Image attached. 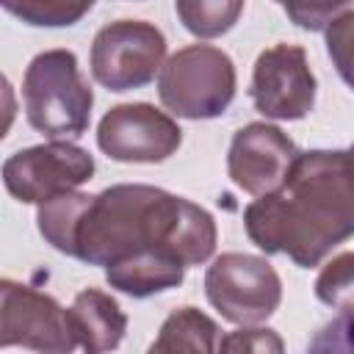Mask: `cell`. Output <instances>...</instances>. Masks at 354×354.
<instances>
[{"label":"cell","mask_w":354,"mask_h":354,"mask_svg":"<svg viewBox=\"0 0 354 354\" xmlns=\"http://www.w3.org/2000/svg\"><path fill=\"white\" fill-rule=\"evenodd\" d=\"M8 14L36 28H64L83 19L94 0H0Z\"/></svg>","instance_id":"9a60e30c"},{"label":"cell","mask_w":354,"mask_h":354,"mask_svg":"<svg viewBox=\"0 0 354 354\" xmlns=\"http://www.w3.org/2000/svg\"><path fill=\"white\" fill-rule=\"evenodd\" d=\"M160 102L183 119H213L235 97L232 58L210 44L177 50L158 75Z\"/></svg>","instance_id":"277c9868"},{"label":"cell","mask_w":354,"mask_h":354,"mask_svg":"<svg viewBox=\"0 0 354 354\" xmlns=\"http://www.w3.org/2000/svg\"><path fill=\"white\" fill-rule=\"evenodd\" d=\"M296 158V144L279 127L252 122L235 133L227 155V169L238 188L252 196H263L285 183Z\"/></svg>","instance_id":"8fae6325"},{"label":"cell","mask_w":354,"mask_h":354,"mask_svg":"<svg viewBox=\"0 0 354 354\" xmlns=\"http://www.w3.org/2000/svg\"><path fill=\"white\" fill-rule=\"evenodd\" d=\"M310 351H354V310H340L310 340Z\"/></svg>","instance_id":"d6986e66"},{"label":"cell","mask_w":354,"mask_h":354,"mask_svg":"<svg viewBox=\"0 0 354 354\" xmlns=\"http://www.w3.org/2000/svg\"><path fill=\"white\" fill-rule=\"evenodd\" d=\"M94 174V158L66 141H50L14 152L3 163L6 191L17 202L41 205L58 194L75 191Z\"/></svg>","instance_id":"ba28073f"},{"label":"cell","mask_w":354,"mask_h":354,"mask_svg":"<svg viewBox=\"0 0 354 354\" xmlns=\"http://www.w3.org/2000/svg\"><path fill=\"white\" fill-rule=\"evenodd\" d=\"M290 22H296L304 30H321L326 28L351 0H274Z\"/></svg>","instance_id":"ac0fdd59"},{"label":"cell","mask_w":354,"mask_h":354,"mask_svg":"<svg viewBox=\"0 0 354 354\" xmlns=\"http://www.w3.org/2000/svg\"><path fill=\"white\" fill-rule=\"evenodd\" d=\"M36 221L58 252L105 268L141 254L199 266L216 249L213 216L155 185H111L94 196L66 191L41 202Z\"/></svg>","instance_id":"6da1fadb"},{"label":"cell","mask_w":354,"mask_h":354,"mask_svg":"<svg viewBox=\"0 0 354 354\" xmlns=\"http://www.w3.org/2000/svg\"><path fill=\"white\" fill-rule=\"evenodd\" d=\"M22 100L30 127L47 138L83 136L94 105V94L69 50H47L28 64Z\"/></svg>","instance_id":"3957f363"},{"label":"cell","mask_w":354,"mask_h":354,"mask_svg":"<svg viewBox=\"0 0 354 354\" xmlns=\"http://www.w3.org/2000/svg\"><path fill=\"white\" fill-rule=\"evenodd\" d=\"M166 39L152 22L119 19L97 30L91 44V75L108 91L147 86L160 69Z\"/></svg>","instance_id":"8992f818"},{"label":"cell","mask_w":354,"mask_h":354,"mask_svg":"<svg viewBox=\"0 0 354 354\" xmlns=\"http://www.w3.org/2000/svg\"><path fill=\"white\" fill-rule=\"evenodd\" d=\"M218 348L221 351H274L279 354L282 351V340L274 329H252V326H243V329H235L230 332L224 340H218Z\"/></svg>","instance_id":"ffe728a7"},{"label":"cell","mask_w":354,"mask_h":354,"mask_svg":"<svg viewBox=\"0 0 354 354\" xmlns=\"http://www.w3.org/2000/svg\"><path fill=\"white\" fill-rule=\"evenodd\" d=\"M207 301L221 318L243 326H254L274 315L282 301V282L271 263L254 254L227 252L207 266L205 274Z\"/></svg>","instance_id":"5b68a950"},{"label":"cell","mask_w":354,"mask_h":354,"mask_svg":"<svg viewBox=\"0 0 354 354\" xmlns=\"http://www.w3.org/2000/svg\"><path fill=\"white\" fill-rule=\"evenodd\" d=\"M249 97L268 119L293 122L307 116L315 102V77L304 47L282 41L263 50L254 61Z\"/></svg>","instance_id":"9c48e42d"},{"label":"cell","mask_w":354,"mask_h":354,"mask_svg":"<svg viewBox=\"0 0 354 354\" xmlns=\"http://www.w3.org/2000/svg\"><path fill=\"white\" fill-rule=\"evenodd\" d=\"M69 318L77 332L80 348L91 354L116 348L127 329V315L122 313L116 299H111L97 288H86L75 296L69 307Z\"/></svg>","instance_id":"7c38bea8"},{"label":"cell","mask_w":354,"mask_h":354,"mask_svg":"<svg viewBox=\"0 0 354 354\" xmlns=\"http://www.w3.org/2000/svg\"><path fill=\"white\" fill-rule=\"evenodd\" d=\"M326 50L337 75L354 88V11H346L326 25Z\"/></svg>","instance_id":"e0dca14e"},{"label":"cell","mask_w":354,"mask_h":354,"mask_svg":"<svg viewBox=\"0 0 354 354\" xmlns=\"http://www.w3.org/2000/svg\"><path fill=\"white\" fill-rule=\"evenodd\" d=\"M174 8L188 33L216 39L238 22L243 0H174Z\"/></svg>","instance_id":"5bb4252c"},{"label":"cell","mask_w":354,"mask_h":354,"mask_svg":"<svg viewBox=\"0 0 354 354\" xmlns=\"http://www.w3.org/2000/svg\"><path fill=\"white\" fill-rule=\"evenodd\" d=\"M216 348H218V326H216V321H210L196 307L174 310L163 321L160 335L149 346L152 354H163V351H199V354H207V351H216Z\"/></svg>","instance_id":"4fadbf2b"},{"label":"cell","mask_w":354,"mask_h":354,"mask_svg":"<svg viewBox=\"0 0 354 354\" xmlns=\"http://www.w3.org/2000/svg\"><path fill=\"white\" fill-rule=\"evenodd\" d=\"M348 152H351V158H354V147H351V149H348Z\"/></svg>","instance_id":"44dd1931"},{"label":"cell","mask_w":354,"mask_h":354,"mask_svg":"<svg viewBox=\"0 0 354 354\" xmlns=\"http://www.w3.org/2000/svg\"><path fill=\"white\" fill-rule=\"evenodd\" d=\"M25 346L33 351H72L80 348L69 310L53 296L19 285L0 282V348Z\"/></svg>","instance_id":"52a82bcc"},{"label":"cell","mask_w":354,"mask_h":354,"mask_svg":"<svg viewBox=\"0 0 354 354\" xmlns=\"http://www.w3.org/2000/svg\"><path fill=\"white\" fill-rule=\"evenodd\" d=\"M315 296L335 310H354V252L326 263L315 279Z\"/></svg>","instance_id":"2e32d148"},{"label":"cell","mask_w":354,"mask_h":354,"mask_svg":"<svg viewBox=\"0 0 354 354\" xmlns=\"http://www.w3.org/2000/svg\"><path fill=\"white\" fill-rule=\"evenodd\" d=\"M246 235L268 254L318 266L354 235V158L343 149L299 152L285 183L243 210Z\"/></svg>","instance_id":"7a4b0ae2"},{"label":"cell","mask_w":354,"mask_h":354,"mask_svg":"<svg viewBox=\"0 0 354 354\" xmlns=\"http://www.w3.org/2000/svg\"><path fill=\"white\" fill-rule=\"evenodd\" d=\"M180 141L177 122L147 102L116 105L97 127L100 149L119 163H160L177 152Z\"/></svg>","instance_id":"30bf717a"}]
</instances>
